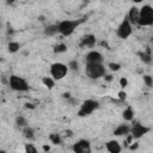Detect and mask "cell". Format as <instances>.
<instances>
[{"instance_id":"obj_1","label":"cell","mask_w":153,"mask_h":153,"mask_svg":"<svg viewBox=\"0 0 153 153\" xmlns=\"http://www.w3.org/2000/svg\"><path fill=\"white\" fill-rule=\"evenodd\" d=\"M84 22V19L80 20H62L57 24V29H59V33H61L62 36H71L74 30L79 26V24H81Z\"/></svg>"},{"instance_id":"obj_2","label":"cell","mask_w":153,"mask_h":153,"mask_svg":"<svg viewBox=\"0 0 153 153\" xmlns=\"http://www.w3.org/2000/svg\"><path fill=\"white\" fill-rule=\"evenodd\" d=\"M85 73L90 79L97 80L105 75V67L103 63H86Z\"/></svg>"},{"instance_id":"obj_3","label":"cell","mask_w":153,"mask_h":153,"mask_svg":"<svg viewBox=\"0 0 153 153\" xmlns=\"http://www.w3.org/2000/svg\"><path fill=\"white\" fill-rule=\"evenodd\" d=\"M153 24V7L151 5H143L140 8V16L137 25L140 26H149Z\"/></svg>"},{"instance_id":"obj_4","label":"cell","mask_w":153,"mask_h":153,"mask_svg":"<svg viewBox=\"0 0 153 153\" xmlns=\"http://www.w3.org/2000/svg\"><path fill=\"white\" fill-rule=\"evenodd\" d=\"M8 84H10V87L13 91H17V92H26L30 88L29 82L24 78H22L19 75H16V74H13V75L10 76Z\"/></svg>"},{"instance_id":"obj_5","label":"cell","mask_w":153,"mask_h":153,"mask_svg":"<svg viewBox=\"0 0 153 153\" xmlns=\"http://www.w3.org/2000/svg\"><path fill=\"white\" fill-rule=\"evenodd\" d=\"M98 108H99V103L97 100H94V99H86L80 105V109L78 111V116L79 117H86V116L91 115L94 110H97Z\"/></svg>"},{"instance_id":"obj_6","label":"cell","mask_w":153,"mask_h":153,"mask_svg":"<svg viewBox=\"0 0 153 153\" xmlns=\"http://www.w3.org/2000/svg\"><path fill=\"white\" fill-rule=\"evenodd\" d=\"M131 32H133V26H131V23L127 16V17H124V19L118 25V27L116 30V35L121 39H127L131 35Z\"/></svg>"},{"instance_id":"obj_7","label":"cell","mask_w":153,"mask_h":153,"mask_svg":"<svg viewBox=\"0 0 153 153\" xmlns=\"http://www.w3.org/2000/svg\"><path fill=\"white\" fill-rule=\"evenodd\" d=\"M68 71H69L68 66H66V65L62 63V62H55V63H53V65L50 66V74H51V76H53L55 80H61V79H63V78L67 75Z\"/></svg>"},{"instance_id":"obj_8","label":"cell","mask_w":153,"mask_h":153,"mask_svg":"<svg viewBox=\"0 0 153 153\" xmlns=\"http://www.w3.org/2000/svg\"><path fill=\"white\" fill-rule=\"evenodd\" d=\"M149 130H151V128H148V127H146V126H143V124H141V123H139V122L134 123V124L130 127V134L133 135L134 139H140V137H142V136L146 135Z\"/></svg>"},{"instance_id":"obj_9","label":"cell","mask_w":153,"mask_h":153,"mask_svg":"<svg viewBox=\"0 0 153 153\" xmlns=\"http://www.w3.org/2000/svg\"><path fill=\"white\" fill-rule=\"evenodd\" d=\"M73 151L75 153H90L91 152V143L88 140L81 139L73 145Z\"/></svg>"},{"instance_id":"obj_10","label":"cell","mask_w":153,"mask_h":153,"mask_svg":"<svg viewBox=\"0 0 153 153\" xmlns=\"http://www.w3.org/2000/svg\"><path fill=\"white\" fill-rule=\"evenodd\" d=\"M86 63H102L103 62V55L97 50H91L85 56Z\"/></svg>"},{"instance_id":"obj_11","label":"cell","mask_w":153,"mask_h":153,"mask_svg":"<svg viewBox=\"0 0 153 153\" xmlns=\"http://www.w3.org/2000/svg\"><path fill=\"white\" fill-rule=\"evenodd\" d=\"M94 44H96V36L92 35V33H87V35L82 36L81 39H80V43H79V45L81 48H86V47L92 48Z\"/></svg>"},{"instance_id":"obj_12","label":"cell","mask_w":153,"mask_h":153,"mask_svg":"<svg viewBox=\"0 0 153 153\" xmlns=\"http://www.w3.org/2000/svg\"><path fill=\"white\" fill-rule=\"evenodd\" d=\"M105 148H106V151L110 152V153H120V152L122 151L120 143H118L116 140H110V141H108V142L105 143Z\"/></svg>"},{"instance_id":"obj_13","label":"cell","mask_w":153,"mask_h":153,"mask_svg":"<svg viewBox=\"0 0 153 153\" xmlns=\"http://www.w3.org/2000/svg\"><path fill=\"white\" fill-rule=\"evenodd\" d=\"M129 133H130V126H128V124H120L114 130V135H116V136H123V135L126 136Z\"/></svg>"},{"instance_id":"obj_14","label":"cell","mask_w":153,"mask_h":153,"mask_svg":"<svg viewBox=\"0 0 153 153\" xmlns=\"http://www.w3.org/2000/svg\"><path fill=\"white\" fill-rule=\"evenodd\" d=\"M139 16H140V10H139V8H136V7H131V8L129 10L128 18H129L130 23L137 24V22H139Z\"/></svg>"},{"instance_id":"obj_15","label":"cell","mask_w":153,"mask_h":153,"mask_svg":"<svg viewBox=\"0 0 153 153\" xmlns=\"http://www.w3.org/2000/svg\"><path fill=\"white\" fill-rule=\"evenodd\" d=\"M122 117H123L124 121H131V120L134 118V111H133L131 106H128V108H126V109L123 110Z\"/></svg>"},{"instance_id":"obj_16","label":"cell","mask_w":153,"mask_h":153,"mask_svg":"<svg viewBox=\"0 0 153 153\" xmlns=\"http://www.w3.org/2000/svg\"><path fill=\"white\" fill-rule=\"evenodd\" d=\"M137 55L140 56V60H141L143 63H146V65L152 63V56H151V54H149V50L143 51V53H139Z\"/></svg>"},{"instance_id":"obj_17","label":"cell","mask_w":153,"mask_h":153,"mask_svg":"<svg viewBox=\"0 0 153 153\" xmlns=\"http://www.w3.org/2000/svg\"><path fill=\"white\" fill-rule=\"evenodd\" d=\"M55 79L53 78V76H44L43 79H42V82H43V85L47 87V88H53L54 87V85H55V81H54Z\"/></svg>"},{"instance_id":"obj_18","label":"cell","mask_w":153,"mask_h":153,"mask_svg":"<svg viewBox=\"0 0 153 153\" xmlns=\"http://www.w3.org/2000/svg\"><path fill=\"white\" fill-rule=\"evenodd\" d=\"M56 32H59V29H57V24L55 25H48L44 30V33L48 35V36H54Z\"/></svg>"},{"instance_id":"obj_19","label":"cell","mask_w":153,"mask_h":153,"mask_svg":"<svg viewBox=\"0 0 153 153\" xmlns=\"http://www.w3.org/2000/svg\"><path fill=\"white\" fill-rule=\"evenodd\" d=\"M7 49H8V51H10V53H17V51L20 49V44H19L18 42L12 41V42H10V43H8Z\"/></svg>"},{"instance_id":"obj_20","label":"cell","mask_w":153,"mask_h":153,"mask_svg":"<svg viewBox=\"0 0 153 153\" xmlns=\"http://www.w3.org/2000/svg\"><path fill=\"white\" fill-rule=\"evenodd\" d=\"M23 135H24V137H26V139H32L33 135H35V130H33L31 127L26 126V127L23 129Z\"/></svg>"},{"instance_id":"obj_21","label":"cell","mask_w":153,"mask_h":153,"mask_svg":"<svg viewBox=\"0 0 153 153\" xmlns=\"http://www.w3.org/2000/svg\"><path fill=\"white\" fill-rule=\"evenodd\" d=\"M16 126L18 127V128H25L26 126H27V122H26V120L23 117V116H18L17 118H16Z\"/></svg>"},{"instance_id":"obj_22","label":"cell","mask_w":153,"mask_h":153,"mask_svg":"<svg viewBox=\"0 0 153 153\" xmlns=\"http://www.w3.org/2000/svg\"><path fill=\"white\" fill-rule=\"evenodd\" d=\"M65 51H67V45L65 43H59L54 47V53H56V54L65 53Z\"/></svg>"},{"instance_id":"obj_23","label":"cell","mask_w":153,"mask_h":153,"mask_svg":"<svg viewBox=\"0 0 153 153\" xmlns=\"http://www.w3.org/2000/svg\"><path fill=\"white\" fill-rule=\"evenodd\" d=\"M49 139H50L51 143H54V145H60V143L62 142L60 134H55V133H54V134H50V135H49Z\"/></svg>"},{"instance_id":"obj_24","label":"cell","mask_w":153,"mask_h":153,"mask_svg":"<svg viewBox=\"0 0 153 153\" xmlns=\"http://www.w3.org/2000/svg\"><path fill=\"white\" fill-rule=\"evenodd\" d=\"M142 79H143V82H145V85H146L147 87H152V86H153V76L146 74V75L142 76Z\"/></svg>"},{"instance_id":"obj_25","label":"cell","mask_w":153,"mask_h":153,"mask_svg":"<svg viewBox=\"0 0 153 153\" xmlns=\"http://www.w3.org/2000/svg\"><path fill=\"white\" fill-rule=\"evenodd\" d=\"M108 68H109L110 71H112V72H117V71L121 69V65L117 63V62H110V63L108 65Z\"/></svg>"},{"instance_id":"obj_26","label":"cell","mask_w":153,"mask_h":153,"mask_svg":"<svg viewBox=\"0 0 153 153\" xmlns=\"http://www.w3.org/2000/svg\"><path fill=\"white\" fill-rule=\"evenodd\" d=\"M68 68H69L71 71H78V68H79V63H78V61H76V60H72V61H69V62H68Z\"/></svg>"},{"instance_id":"obj_27","label":"cell","mask_w":153,"mask_h":153,"mask_svg":"<svg viewBox=\"0 0 153 153\" xmlns=\"http://www.w3.org/2000/svg\"><path fill=\"white\" fill-rule=\"evenodd\" d=\"M24 149H25V152H29V153H36L37 152V148L35 146H32L31 143H25Z\"/></svg>"},{"instance_id":"obj_28","label":"cell","mask_w":153,"mask_h":153,"mask_svg":"<svg viewBox=\"0 0 153 153\" xmlns=\"http://www.w3.org/2000/svg\"><path fill=\"white\" fill-rule=\"evenodd\" d=\"M120 85H121V87H126L128 85V80L126 78H121L120 79Z\"/></svg>"},{"instance_id":"obj_29","label":"cell","mask_w":153,"mask_h":153,"mask_svg":"<svg viewBox=\"0 0 153 153\" xmlns=\"http://www.w3.org/2000/svg\"><path fill=\"white\" fill-rule=\"evenodd\" d=\"M126 97H127V94H126V92H124V91L118 92V98H120L121 100H124V99H126Z\"/></svg>"},{"instance_id":"obj_30","label":"cell","mask_w":153,"mask_h":153,"mask_svg":"<svg viewBox=\"0 0 153 153\" xmlns=\"http://www.w3.org/2000/svg\"><path fill=\"white\" fill-rule=\"evenodd\" d=\"M104 78H105L106 81H111L112 80V75L111 74H106V75H104Z\"/></svg>"},{"instance_id":"obj_31","label":"cell","mask_w":153,"mask_h":153,"mask_svg":"<svg viewBox=\"0 0 153 153\" xmlns=\"http://www.w3.org/2000/svg\"><path fill=\"white\" fill-rule=\"evenodd\" d=\"M62 97H63V98H67V99H68V98H71V93H69V92H65V93L62 94Z\"/></svg>"},{"instance_id":"obj_32","label":"cell","mask_w":153,"mask_h":153,"mask_svg":"<svg viewBox=\"0 0 153 153\" xmlns=\"http://www.w3.org/2000/svg\"><path fill=\"white\" fill-rule=\"evenodd\" d=\"M25 108H30V109H33L35 106H33L31 103H26V104H25Z\"/></svg>"},{"instance_id":"obj_33","label":"cell","mask_w":153,"mask_h":153,"mask_svg":"<svg viewBox=\"0 0 153 153\" xmlns=\"http://www.w3.org/2000/svg\"><path fill=\"white\" fill-rule=\"evenodd\" d=\"M43 151H45V152H47V151H50V147L47 146V145H44V146H43Z\"/></svg>"},{"instance_id":"obj_34","label":"cell","mask_w":153,"mask_h":153,"mask_svg":"<svg viewBox=\"0 0 153 153\" xmlns=\"http://www.w3.org/2000/svg\"><path fill=\"white\" fill-rule=\"evenodd\" d=\"M137 146H139V145H137V143H135V145L130 146V149H136V148H137Z\"/></svg>"},{"instance_id":"obj_35","label":"cell","mask_w":153,"mask_h":153,"mask_svg":"<svg viewBox=\"0 0 153 153\" xmlns=\"http://www.w3.org/2000/svg\"><path fill=\"white\" fill-rule=\"evenodd\" d=\"M65 133H66V135H68V136H72V131H71V130H66Z\"/></svg>"},{"instance_id":"obj_36","label":"cell","mask_w":153,"mask_h":153,"mask_svg":"<svg viewBox=\"0 0 153 153\" xmlns=\"http://www.w3.org/2000/svg\"><path fill=\"white\" fill-rule=\"evenodd\" d=\"M133 2H135V4H139V2H142L143 0H131Z\"/></svg>"},{"instance_id":"obj_37","label":"cell","mask_w":153,"mask_h":153,"mask_svg":"<svg viewBox=\"0 0 153 153\" xmlns=\"http://www.w3.org/2000/svg\"><path fill=\"white\" fill-rule=\"evenodd\" d=\"M6 2H7V4H13L14 0H6Z\"/></svg>"}]
</instances>
